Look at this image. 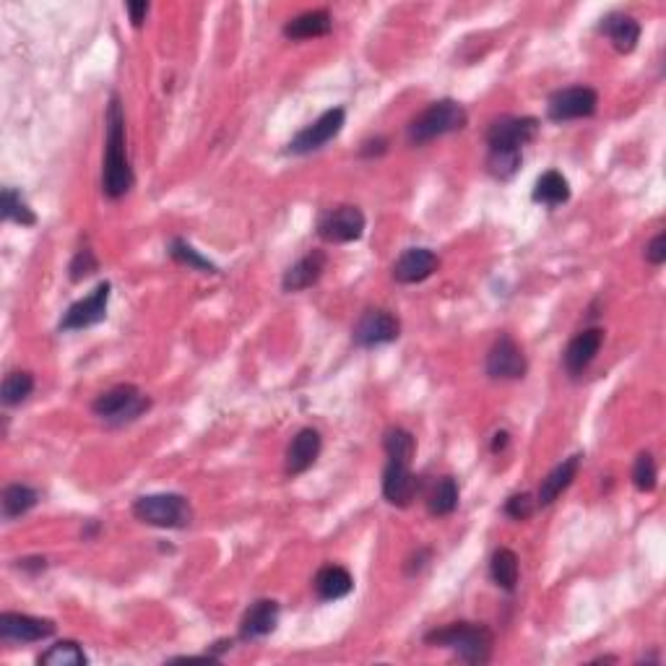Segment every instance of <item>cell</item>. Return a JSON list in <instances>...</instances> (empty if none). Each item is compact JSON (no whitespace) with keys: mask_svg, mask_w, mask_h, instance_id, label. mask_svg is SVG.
<instances>
[{"mask_svg":"<svg viewBox=\"0 0 666 666\" xmlns=\"http://www.w3.org/2000/svg\"><path fill=\"white\" fill-rule=\"evenodd\" d=\"M107 136H105V167H102V190L105 196L118 201L133 188L131 159H128V138H125V110L118 94H112L107 105Z\"/></svg>","mask_w":666,"mask_h":666,"instance_id":"1","label":"cell"},{"mask_svg":"<svg viewBox=\"0 0 666 666\" xmlns=\"http://www.w3.org/2000/svg\"><path fill=\"white\" fill-rule=\"evenodd\" d=\"M425 643L448 648L466 664H487L492 659L495 635L482 622H451L425 635Z\"/></svg>","mask_w":666,"mask_h":666,"instance_id":"2","label":"cell"},{"mask_svg":"<svg viewBox=\"0 0 666 666\" xmlns=\"http://www.w3.org/2000/svg\"><path fill=\"white\" fill-rule=\"evenodd\" d=\"M466 110L458 105L456 99H440V102H432L425 112H419L417 118L409 125V144L414 146H425L430 141L440 136H448V133L464 131L466 128Z\"/></svg>","mask_w":666,"mask_h":666,"instance_id":"3","label":"cell"},{"mask_svg":"<svg viewBox=\"0 0 666 666\" xmlns=\"http://www.w3.org/2000/svg\"><path fill=\"white\" fill-rule=\"evenodd\" d=\"M133 516L146 526H157V529H185L193 521V508L185 495L157 492V495L138 497L133 503Z\"/></svg>","mask_w":666,"mask_h":666,"instance_id":"4","label":"cell"},{"mask_svg":"<svg viewBox=\"0 0 666 666\" xmlns=\"http://www.w3.org/2000/svg\"><path fill=\"white\" fill-rule=\"evenodd\" d=\"M151 406V401L146 399L144 393L138 391L131 383H120V386L110 388L102 396H97V401L92 404L94 414L112 425H125V422H133Z\"/></svg>","mask_w":666,"mask_h":666,"instance_id":"5","label":"cell"},{"mask_svg":"<svg viewBox=\"0 0 666 666\" xmlns=\"http://www.w3.org/2000/svg\"><path fill=\"white\" fill-rule=\"evenodd\" d=\"M344 123H347V112H344V107L326 110L315 123L302 128V131L289 141V154L305 157V154H313V151L323 149V146L331 144L333 138L339 136Z\"/></svg>","mask_w":666,"mask_h":666,"instance_id":"6","label":"cell"},{"mask_svg":"<svg viewBox=\"0 0 666 666\" xmlns=\"http://www.w3.org/2000/svg\"><path fill=\"white\" fill-rule=\"evenodd\" d=\"M599 107V94L591 86H568L549 97L547 115L552 123H570V120L591 118Z\"/></svg>","mask_w":666,"mask_h":666,"instance_id":"7","label":"cell"},{"mask_svg":"<svg viewBox=\"0 0 666 666\" xmlns=\"http://www.w3.org/2000/svg\"><path fill=\"white\" fill-rule=\"evenodd\" d=\"M536 136H539V120L529 118V115H523V118L505 115V118L490 125L487 146H490V151H521Z\"/></svg>","mask_w":666,"mask_h":666,"instance_id":"8","label":"cell"},{"mask_svg":"<svg viewBox=\"0 0 666 666\" xmlns=\"http://www.w3.org/2000/svg\"><path fill=\"white\" fill-rule=\"evenodd\" d=\"M399 336H401L399 318L393 313H388V310H380V307H375V310H365L352 331V341L362 349L393 344Z\"/></svg>","mask_w":666,"mask_h":666,"instance_id":"9","label":"cell"},{"mask_svg":"<svg viewBox=\"0 0 666 666\" xmlns=\"http://www.w3.org/2000/svg\"><path fill=\"white\" fill-rule=\"evenodd\" d=\"M110 294H112L110 281L97 284V289H94L89 297L73 302V305L68 307L63 320H60V331H84V328H92L97 326V323H102V320L107 318Z\"/></svg>","mask_w":666,"mask_h":666,"instance_id":"10","label":"cell"},{"mask_svg":"<svg viewBox=\"0 0 666 666\" xmlns=\"http://www.w3.org/2000/svg\"><path fill=\"white\" fill-rule=\"evenodd\" d=\"M365 214L357 206H336L318 219V237L326 242H354L365 235Z\"/></svg>","mask_w":666,"mask_h":666,"instance_id":"11","label":"cell"},{"mask_svg":"<svg viewBox=\"0 0 666 666\" xmlns=\"http://www.w3.org/2000/svg\"><path fill=\"white\" fill-rule=\"evenodd\" d=\"M526 373H529L526 354L508 333H503L487 354V375L492 380H521Z\"/></svg>","mask_w":666,"mask_h":666,"instance_id":"12","label":"cell"},{"mask_svg":"<svg viewBox=\"0 0 666 666\" xmlns=\"http://www.w3.org/2000/svg\"><path fill=\"white\" fill-rule=\"evenodd\" d=\"M55 635V622L32 617V614L3 612L0 614V638L14 643H40Z\"/></svg>","mask_w":666,"mask_h":666,"instance_id":"13","label":"cell"},{"mask_svg":"<svg viewBox=\"0 0 666 666\" xmlns=\"http://www.w3.org/2000/svg\"><path fill=\"white\" fill-rule=\"evenodd\" d=\"M440 266V258L427 248H409L393 263V279L399 284H422Z\"/></svg>","mask_w":666,"mask_h":666,"instance_id":"14","label":"cell"},{"mask_svg":"<svg viewBox=\"0 0 666 666\" xmlns=\"http://www.w3.org/2000/svg\"><path fill=\"white\" fill-rule=\"evenodd\" d=\"M417 495V477H414L412 464L404 461H388L383 471V497L396 508H406Z\"/></svg>","mask_w":666,"mask_h":666,"instance_id":"15","label":"cell"},{"mask_svg":"<svg viewBox=\"0 0 666 666\" xmlns=\"http://www.w3.org/2000/svg\"><path fill=\"white\" fill-rule=\"evenodd\" d=\"M279 614L281 607L279 601L274 599H261L255 601V604H250L240 620V638L258 640L271 635L276 630V625H279Z\"/></svg>","mask_w":666,"mask_h":666,"instance_id":"16","label":"cell"},{"mask_svg":"<svg viewBox=\"0 0 666 666\" xmlns=\"http://www.w3.org/2000/svg\"><path fill=\"white\" fill-rule=\"evenodd\" d=\"M601 344H604V331L601 328H586L578 336H573L568 347H565V354H562L565 370L570 375H581L596 360Z\"/></svg>","mask_w":666,"mask_h":666,"instance_id":"17","label":"cell"},{"mask_svg":"<svg viewBox=\"0 0 666 666\" xmlns=\"http://www.w3.org/2000/svg\"><path fill=\"white\" fill-rule=\"evenodd\" d=\"M320 451H323V438H320L318 430L305 427V430L297 432L287 448V466L284 469H287L289 477L305 474L318 461Z\"/></svg>","mask_w":666,"mask_h":666,"instance_id":"18","label":"cell"},{"mask_svg":"<svg viewBox=\"0 0 666 666\" xmlns=\"http://www.w3.org/2000/svg\"><path fill=\"white\" fill-rule=\"evenodd\" d=\"M328 266V255L323 250H310L307 255H302L300 261L294 266L287 268V274L281 279V287L284 292H302V289H310L313 284H318V279L323 276Z\"/></svg>","mask_w":666,"mask_h":666,"instance_id":"19","label":"cell"},{"mask_svg":"<svg viewBox=\"0 0 666 666\" xmlns=\"http://www.w3.org/2000/svg\"><path fill=\"white\" fill-rule=\"evenodd\" d=\"M581 461H583L581 453H573V456L565 458L562 464H557L555 469L549 471L547 477L542 479V484H539V492H536V505H539V508L552 505L562 492L568 490L570 484H573V479L578 477Z\"/></svg>","mask_w":666,"mask_h":666,"instance_id":"20","label":"cell"},{"mask_svg":"<svg viewBox=\"0 0 666 666\" xmlns=\"http://www.w3.org/2000/svg\"><path fill=\"white\" fill-rule=\"evenodd\" d=\"M599 34H604L617 53L630 55L640 42V24L627 14H609L601 19Z\"/></svg>","mask_w":666,"mask_h":666,"instance_id":"21","label":"cell"},{"mask_svg":"<svg viewBox=\"0 0 666 666\" xmlns=\"http://www.w3.org/2000/svg\"><path fill=\"white\" fill-rule=\"evenodd\" d=\"M315 596L320 601H339L354 591V578L347 568L341 565H323L315 573Z\"/></svg>","mask_w":666,"mask_h":666,"instance_id":"22","label":"cell"},{"mask_svg":"<svg viewBox=\"0 0 666 666\" xmlns=\"http://www.w3.org/2000/svg\"><path fill=\"white\" fill-rule=\"evenodd\" d=\"M333 29V19L326 8H315L305 14L294 16L284 24V37L287 40H315V37H326Z\"/></svg>","mask_w":666,"mask_h":666,"instance_id":"23","label":"cell"},{"mask_svg":"<svg viewBox=\"0 0 666 666\" xmlns=\"http://www.w3.org/2000/svg\"><path fill=\"white\" fill-rule=\"evenodd\" d=\"M531 201L542 203L547 209H557L562 203L570 201V183L568 177L557 170H547L534 185Z\"/></svg>","mask_w":666,"mask_h":666,"instance_id":"24","label":"cell"},{"mask_svg":"<svg viewBox=\"0 0 666 666\" xmlns=\"http://www.w3.org/2000/svg\"><path fill=\"white\" fill-rule=\"evenodd\" d=\"M37 503H40V492L29 487V484H8L6 490H3V497H0L3 518H6V521L27 516Z\"/></svg>","mask_w":666,"mask_h":666,"instance_id":"25","label":"cell"},{"mask_svg":"<svg viewBox=\"0 0 666 666\" xmlns=\"http://www.w3.org/2000/svg\"><path fill=\"white\" fill-rule=\"evenodd\" d=\"M490 575L503 591H516L518 578H521V565H518L516 552L508 547L497 549L490 560Z\"/></svg>","mask_w":666,"mask_h":666,"instance_id":"26","label":"cell"},{"mask_svg":"<svg viewBox=\"0 0 666 666\" xmlns=\"http://www.w3.org/2000/svg\"><path fill=\"white\" fill-rule=\"evenodd\" d=\"M458 497H461V490H458L456 479L453 477L438 479V484H435L430 492V500H427V510H430V516H435V518L451 516L453 510L458 508Z\"/></svg>","mask_w":666,"mask_h":666,"instance_id":"27","label":"cell"},{"mask_svg":"<svg viewBox=\"0 0 666 666\" xmlns=\"http://www.w3.org/2000/svg\"><path fill=\"white\" fill-rule=\"evenodd\" d=\"M37 664L40 666H86L89 664V656H86L84 648H81L76 640H58L55 646H50L45 653H40Z\"/></svg>","mask_w":666,"mask_h":666,"instance_id":"28","label":"cell"},{"mask_svg":"<svg viewBox=\"0 0 666 666\" xmlns=\"http://www.w3.org/2000/svg\"><path fill=\"white\" fill-rule=\"evenodd\" d=\"M0 211H3V219L21 224V227H34L37 224V214H34L27 198L21 196L16 188H3V193H0Z\"/></svg>","mask_w":666,"mask_h":666,"instance_id":"29","label":"cell"},{"mask_svg":"<svg viewBox=\"0 0 666 666\" xmlns=\"http://www.w3.org/2000/svg\"><path fill=\"white\" fill-rule=\"evenodd\" d=\"M34 391V375L27 370H16V373H8L3 386H0V401L3 406H19L32 396Z\"/></svg>","mask_w":666,"mask_h":666,"instance_id":"30","label":"cell"},{"mask_svg":"<svg viewBox=\"0 0 666 666\" xmlns=\"http://www.w3.org/2000/svg\"><path fill=\"white\" fill-rule=\"evenodd\" d=\"M383 448L388 453V461H404V464H412L414 451H417V440L409 430L404 427H391L383 435Z\"/></svg>","mask_w":666,"mask_h":666,"instance_id":"31","label":"cell"},{"mask_svg":"<svg viewBox=\"0 0 666 666\" xmlns=\"http://www.w3.org/2000/svg\"><path fill=\"white\" fill-rule=\"evenodd\" d=\"M170 255L177 263H183V266L193 268V271H201V274H219V268H216L206 255L198 253V250L193 248L188 240H183V237H175V240L170 242Z\"/></svg>","mask_w":666,"mask_h":666,"instance_id":"32","label":"cell"},{"mask_svg":"<svg viewBox=\"0 0 666 666\" xmlns=\"http://www.w3.org/2000/svg\"><path fill=\"white\" fill-rule=\"evenodd\" d=\"M523 154L521 151H490V159H487V170L497 180H510L521 170Z\"/></svg>","mask_w":666,"mask_h":666,"instance_id":"33","label":"cell"},{"mask_svg":"<svg viewBox=\"0 0 666 666\" xmlns=\"http://www.w3.org/2000/svg\"><path fill=\"white\" fill-rule=\"evenodd\" d=\"M656 479H659V469H656V458L651 453H640L635 458L633 466V484L638 492H653L656 490Z\"/></svg>","mask_w":666,"mask_h":666,"instance_id":"34","label":"cell"},{"mask_svg":"<svg viewBox=\"0 0 666 666\" xmlns=\"http://www.w3.org/2000/svg\"><path fill=\"white\" fill-rule=\"evenodd\" d=\"M539 508L536 505V497L531 492H518V495L508 497V503H505V513H508L513 521H526V518L534 516V510Z\"/></svg>","mask_w":666,"mask_h":666,"instance_id":"35","label":"cell"},{"mask_svg":"<svg viewBox=\"0 0 666 666\" xmlns=\"http://www.w3.org/2000/svg\"><path fill=\"white\" fill-rule=\"evenodd\" d=\"M97 271H99L97 255H94L89 248L79 250L76 258L71 261V281H84L86 276L97 274Z\"/></svg>","mask_w":666,"mask_h":666,"instance_id":"36","label":"cell"},{"mask_svg":"<svg viewBox=\"0 0 666 666\" xmlns=\"http://www.w3.org/2000/svg\"><path fill=\"white\" fill-rule=\"evenodd\" d=\"M646 261L651 263V266H661V263L666 261V235L664 232L653 237V240L646 245Z\"/></svg>","mask_w":666,"mask_h":666,"instance_id":"37","label":"cell"},{"mask_svg":"<svg viewBox=\"0 0 666 666\" xmlns=\"http://www.w3.org/2000/svg\"><path fill=\"white\" fill-rule=\"evenodd\" d=\"M128 14H131V24L136 29L144 27L146 16H149V3H128Z\"/></svg>","mask_w":666,"mask_h":666,"instance_id":"38","label":"cell"},{"mask_svg":"<svg viewBox=\"0 0 666 666\" xmlns=\"http://www.w3.org/2000/svg\"><path fill=\"white\" fill-rule=\"evenodd\" d=\"M19 568L24 570H45L47 562L42 557H34V560H19Z\"/></svg>","mask_w":666,"mask_h":666,"instance_id":"39","label":"cell"},{"mask_svg":"<svg viewBox=\"0 0 666 666\" xmlns=\"http://www.w3.org/2000/svg\"><path fill=\"white\" fill-rule=\"evenodd\" d=\"M508 440H510V435L508 432H497L495 435V440H492V451H505V445H508Z\"/></svg>","mask_w":666,"mask_h":666,"instance_id":"40","label":"cell"}]
</instances>
